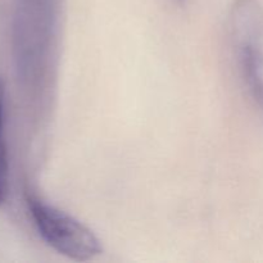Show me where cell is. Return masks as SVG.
<instances>
[{"label":"cell","instance_id":"obj_2","mask_svg":"<svg viewBox=\"0 0 263 263\" xmlns=\"http://www.w3.org/2000/svg\"><path fill=\"white\" fill-rule=\"evenodd\" d=\"M26 204L40 238L58 254L74 262L92 261L102 254V244L94 231L73 216L33 193L26 194Z\"/></svg>","mask_w":263,"mask_h":263},{"label":"cell","instance_id":"obj_4","mask_svg":"<svg viewBox=\"0 0 263 263\" xmlns=\"http://www.w3.org/2000/svg\"><path fill=\"white\" fill-rule=\"evenodd\" d=\"M9 193V151L7 140V90L0 77V205Z\"/></svg>","mask_w":263,"mask_h":263},{"label":"cell","instance_id":"obj_3","mask_svg":"<svg viewBox=\"0 0 263 263\" xmlns=\"http://www.w3.org/2000/svg\"><path fill=\"white\" fill-rule=\"evenodd\" d=\"M231 32L241 76L263 117V4L259 0H236Z\"/></svg>","mask_w":263,"mask_h":263},{"label":"cell","instance_id":"obj_1","mask_svg":"<svg viewBox=\"0 0 263 263\" xmlns=\"http://www.w3.org/2000/svg\"><path fill=\"white\" fill-rule=\"evenodd\" d=\"M57 22V0H15L12 51L15 72L26 87L35 89L45 77Z\"/></svg>","mask_w":263,"mask_h":263}]
</instances>
